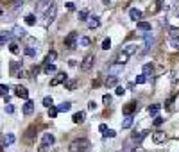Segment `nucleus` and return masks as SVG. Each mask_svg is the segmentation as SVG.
Listing matches in <instances>:
<instances>
[{"instance_id":"7","label":"nucleus","mask_w":179,"mask_h":152,"mask_svg":"<svg viewBox=\"0 0 179 152\" xmlns=\"http://www.w3.org/2000/svg\"><path fill=\"white\" fill-rule=\"evenodd\" d=\"M15 95L18 97V98L29 100V91H27V88H23V86H16V88H15Z\"/></svg>"},{"instance_id":"42","label":"nucleus","mask_w":179,"mask_h":152,"mask_svg":"<svg viewBox=\"0 0 179 152\" xmlns=\"http://www.w3.org/2000/svg\"><path fill=\"white\" fill-rule=\"evenodd\" d=\"M5 113L13 114V113H15V106H13V104H5Z\"/></svg>"},{"instance_id":"43","label":"nucleus","mask_w":179,"mask_h":152,"mask_svg":"<svg viewBox=\"0 0 179 152\" xmlns=\"http://www.w3.org/2000/svg\"><path fill=\"white\" fill-rule=\"evenodd\" d=\"M79 20H88V11H86V9L79 11Z\"/></svg>"},{"instance_id":"41","label":"nucleus","mask_w":179,"mask_h":152,"mask_svg":"<svg viewBox=\"0 0 179 152\" xmlns=\"http://www.w3.org/2000/svg\"><path fill=\"white\" fill-rule=\"evenodd\" d=\"M7 91H9V86L2 84V86H0V93H2V97H7Z\"/></svg>"},{"instance_id":"38","label":"nucleus","mask_w":179,"mask_h":152,"mask_svg":"<svg viewBox=\"0 0 179 152\" xmlns=\"http://www.w3.org/2000/svg\"><path fill=\"white\" fill-rule=\"evenodd\" d=\"M50 4H54V2H52V0H40V2H38L40 9H45V7H48Z\"/></svg>"},{"instance_id":"17","label":"nucleus","mask_w":179,"mask_h":152,"mask_svg":"<svg viewBox=\"0 0 179 152\" xmlns=\"http://www.w3.org/2000/svg\"><path fill=\"white\" fill-rule=\"evenodd\" d=\"M117 84H118V77H117V75H113V74H111V75L106 79V86H108V88H115Z\"/></svg>"},{"instance_id":"31","label":"nucleus","mask_w":179,"mask_h":152,"mask_svg":"<svg viewBox=\"0 0 179 152\" xmlns=\"http://www.w3.org/2000/svg\"><path fill=\"white\" fill-rule=\"evenodd\" d=\"M36 52H38V48H32V47H27V48L23 50V54H25V56H29V57H34V56H36Z\"/></svg>"},{"instance_id":"29","label":"nucleus","mask_w":179,"mask_h":152,"mask_svg":"<svg viewBox=\"0 0 179 152\" xmlns=\"http://www.w3.org/2000/svg\"><path fill=\"white\" fill-rule=\"evenodd\" d=\"M131 125H133V116H131V114H127V116H125V120L122 122V129H129Z\"/></svg>"},{"instance_id":"8","label":"nucleus","mask_w":179,"mask_h":152,"mask_svg":"<svg viewBox=\"0 0 179 152\" xmlns=\"http://www.w3.org/2000/svg\"><path fill=\"white\" fill-rule=\"evenodd\" d=\"M93 63H95V57L93 56H86L84 57V61H82V66H81V68H82L84 72H88V70L93 66Z\"/></svg>"},{"instance_id":"50","label":"nucleus","mask_w":179,"mask_h":152,"mask_svg":"<svg viewBox=\"0 0 179 152\" xmlns=\"http://www.w3.org/2000/svg\"><path fill=\"white\" fill-rule=\"evenodd\" d=\"M163 7V0H156V11H159Z\"/></svg>"},{"instance_id":"35","label":"nucleus","mask_w":179,"mask_h":152,"mask_svg":"<svg viewBox=\"0 0 179 152\" xmlns=\"http://www.w3.org/2000/svg\"><path fill=\"white\" fill-rule=\"evenodd\" d=\"M58 113H59L58 106H56V107H54V106H52V107H48V116H50V118H56V116H58Z\"/></svg>"},{"instance_id":"45","label":"nucleus","mask_w":179,"mask_h":152,"mask_svg":"<svg viewBox=\"0 0 179 152\" xmlns=\"http://www.w3.org/2000/svg\"><path fill=\"white\" fill-rule=\"evenodd\" d=\"M88 109H90V111H95V109H97V104H95L93 100H91V102H88Z\"/></svg>"},{"instance_id":"44","label":"nucleus","mask_w":179,"mask_h":152,"mask_svg":"<svg viewBox=\"0 0 179 152\" xmlns=\"http://www.w3.org/2000/svg\"><path fill=\"white\" fill-rule=\"evenodd\" d=\"M111 100H113L111 95H104V97H102V102H104V104H111Z\"/></svg>"},{"instance_id":"40","label":"nucleus","mask_w":179,"mask_h":152,"mask_svg":"<svg viewBox=\"0 0 179 152\" xmlns=\"http://www.w3.org/2000/svg\"><path fill=\"white\" fill-rule=\"evenodd\" d=\"M115 136H117V133H115L113 129H108V131L104 133V138H115Z\"/></svg>"},{"instance_id":"14","label":"nucleus","mask_w":179,"mask_h":152,"mask_svg":"<svg viewBox=\"0 0 179 152\" xmlns=\"http://www.w3.org/2000/svg\"><path fill=\"white\" fill-rule=\"evenodd\" d=\"M32 113H34V102L32 100H27L25 106H23V114L29 116V114H32Z\"/></svg>"},{"instance_id":"25","label":"nucleus","mask_w":179,"mask_h":152,"mask_svg":"<svg viewBox=\"0 0 179 152\" xmlns=\"http://www.w3.org/2000/svg\"><path fill=\"white\" fill-rule=\"evenodd\" d=\"M65 86H66V90H70V91H72V90H75V86H77V81L68 77V79H66V82H65Z\"/></svg>"},{"instance_id":"33","label":"nucleus","mask_w":179,"mask_h":152,"mask_svg":"<svg viewBox=\"0 0 179 152\" xmlns=\"http://www.w3.org/2000/svg\"><path fill=\"white\" fill-rule=\"evenodd\" d=\"M79 45L81 47H90V45H91V39L88 38V36H82V38L79 39Z\"/></svg>"},{"instance_id":"3","label":"nucleus","mask_w":179,"mask_h":152,"mask_svg":"<svg viewBox=\"0 0 179 152\" xmlns=\"http://www.w3.org/2000/svg\"><path fill=\"white\" fill-rule=\"evenodd\" d=\"M77 38H79V34H77V32H70V34L65 38V45H66L70 50L77 48Z\"/></svg>"},{"instance_id":"23","label":"nucleus","mask_w":179,"mask_h":152,"mask_svg":"<svg viewBox=\"0 0 179 152\" xmlns=\"http://www.w3.org/2000/svg\"><path fill=\"white\" fill-rule=\"evenodd\" d=\"M70 107H72V102H61L59 106H58L59 113H66V111H70Z\"/></svg>"},{"instance_id":"21","label":"nucleus","mask_w":179,"mask_h":152,"mask_svg":"<svg viewBox=\"0 0 179 152\" xmlns=\"http://www.w3.org/2000/svg\"><path fill=\"white\" fill-rule=\"evenodd\" d=\"M56 57H58V52H56V50H50V52L47 54V57H45V61H43V63H45V64L54 63V61H56Z\"/></svg>"},{"instance_id":"22","label":"nucleus","mask_w":179,"mask_h":152,"mask_svg":"<svg viewBox=\"0 0 179 152\" xmlns=\"http://www.w3.org/2000/svg\"><path fill=\"white\" fill-rule=\"evenodd\" d=\"M152 72H154V66L151 64V63H147V64H143V74L149 77V81H151V77H152Z\"/></svg>"},{"instance_id":"26","label":"nucleus","mask_w":179,"mask_h":152,"mask_svg":"<svg viewBox=\"0 0 179 152\" xmlns=\"http://www.w3.org/2000/svg\"><path fill=\"white\" fill-rule=\"evenodd\" d=\"M170 47L176 48V50H179V34H172V38H170Z\"/></svg>"},{"instance_id":"20","label":"nucleus","mask_w":179,"mask_h":152,"mask_svg":"<svg viewBox=\"0 0 179 152\" xmlns=\"http://www.w3.org/2000/svg\"><path fill=\"white\" fill-rule=\"evenodd\" d=\"M13 34L16 36V38H25L27 36V32H25V29H22V27H13Z\"/></svg>"},{"instance_id":"46","label":"nucleus","mask_w":179,"mask_h":152,"mask_svg":"<svg viewBox=\"0 0 179 152\" xmlns=\"http://www.w3.org/2000/svg\"><path fill=\"white\" fill-rule=\"evenodd\" d=\"M115 93H117V95H124V93H125V90H124V88H122V86H117V91H115Z\"/></svg>"},{"instance_id":"18","label":"nucleus","mask_w":179,"mask_h":152,"mask_svg":"<svg viewBox=\"0 0 179 152\" xmlns=\"http://www.w3.org/2000/svg\"><path fill=\"white\" fill-rule=\"evenodd\" d=\"M129 18L131 20H141V11L140 9H136V7H133V9H129Z\"/></svg>"},{"instance_id":"30","label":"nucleus","mask_w":179,"mask_h":152,"mask_svg":"<svg viewBox=\"0 0 179 152\" xmlns=\"http://www.w3.org/2000/svg\"><path fill=\"white\" fill-rule=\"evenodd\" d=\"M99 25H100V21H99V18H97V16L90 18V21H88V27H90V29H97Z\"/></svg>"},{"instance_id":"12","label":"nucleus","mask_w":179,"mask_h":152,"mask_svg":"<svg viewBox=\"0 0 179 152\" xmlns=\"http://www.w3.org/2000/svg\"><path fill=\"white\" fill-rule=\"evenodd\" d=\"M136 109H138V104H136V102H129V104L124 107V114H125V116H127V114H133Z\"/></svg>"},{"instance_id":"47","label":"nucleus","mask_w":179,"mask_h":152,"mask_svg":"<svg viewBox=\"0 0 179 152\" xmlns=\"http://www.w3.org/2000/svg\"><path fill=\"white\" fill-rule=\"evenodd\" d=\"M66 9H68V11H74V9H75V4H74V2H68V4H66Z\"/></svg>"},{"instance_id":"6","label":"nucleus","mask_w":179,"mask_h":152,"mask_svg":"<svg viewBox=\"0 0 179 152\" xmlns=\"http://www.w3.org/2000/svg\"><path fill=\"white\" fill-rule=\"evenodd\" d=\"M66 79H68V75H66L65 72H61V74H58V75L50 81V86H58L61 82H66Z\"/></svg>"},{"instance_id":"13","label":"nucleus","mask_w":179,"mask_h":152,"mask_svg":"<svg viewBox=\"0 0 179 152\" xmlns=\"http://www.w3.org/2000/svg\"><path fill=\"white\" fill-rule=\"evenodd\" d=\"M13 36H15L13 32H7V31H2V36H0V43H2V47H5V43H9Z\"/></svg>"},{"instance_id":"36","label":"nucleus","mask_w":179,"mask_h":152,"mask_svg":"<svg viewBox=\"0 0 179 152\" xmlns=\"http://www.w3.org/2000/svg\"><path fill=\"white\" fill-rule=\"evenodd\" d=\"M43 106H45V107H52V106H54L52 97H45V98H43Z\"/></svg>"},{"instance_id":"11","label":"nucleus","mask_w":179,"mask_h":152,"mask_svg":"<svg viewBox=\"0 0 179 152\" xmlns=\"http://www.w3.org/2000/svg\"><path fill=\"white\" fill-rule=\"evenodd\" d=\"M54 141H56V138H54L50 133H45V134H43V138H41V143H43L45 147H48V145H54Z\"/></svg>"},{"instance_id":"16","label":"nucleus","mask_w":179,"mask_h":152,"mask_svg":"<svg viewBox=\"0 0 179 152\" xmlns=\"http://www.w3.org/2000/svg\"><path fill=\"white\" fill-rule=\"evenodd\" d=\"M147 134H149V131H141V133H134L133 134V140H134V141H136V143H141V141H143V140H145V138H147Z\"/></svg>"},{"instance_id":"39","label":"nucleus","mask_w":179,"mask_h":152,"mask_svg":"<svg viewBox=\"0 0 179 152\" xmlns=\"http://www.w3.org/2000/svg\"><path fill=\"white\" fill-rule=\"evenodd\" d=\"M102 48H104V50L111 48V39H109V38H106L104 41H102Z\"/></svg>"},{"instance_id":"51","label":"nucleus","mask_w":179,"mask_h":152,"mask_svg":"<svg viewBox=\"0 0 179 152\" xmlns=\"http://www.w3.org/2000/svg\"><path fill=\"white\" fill-rule=\"evenodd\" d=\"M68 64H70V66H77V61H74V59H72V61H68Z\"/></svg>"},{"instance_id":"9","label":"nucleus","mask_w":179,"mask_h":152,"mask_svg":"<svg viewBox=\"0 0 179 152\" xmlns=\"http://www.w3.org/2000/svg\"><path fill=\"white\" fill-rule=\"evenodd\" d=\"M143 41H145V52H147V50H149V48L154 45V36L151 34V31L143 34Z\"/></svg>"},{"instance_id":"27","label":"nucleus","mask_w":179,"mask_h":152,"mask_svg":"<svg viewBox=\"0 0 179 152\" xmlns=\"http://www.w3.org/2000/svg\"><path fill=\"white\" fill-rule=\"evenodd\" d=\"M136 27H138L140 31H143V32H149V31H151V23H149V21H138Z\"/></svg>"},{"instance_id":"10","label":"nucleus","mask_w":179,"mask_h":152,"mask_svg":"<svg viewBox=\"0 0 179 152\" xmlns=\"http://www.w3.org/2000/svg\"><path fill=\"white\" fill-rule=\"evenodd\" d=\"M16 141V136L13 133H7V134H4V140H2V145L4 147H7V145H13Z\"/></svg>"},{"instance_id":"37","label":"nucleus","mask_w":179,"mask_h":152,"mask_svg":"<svg viewBox=\"0 0 179 152\" xmlns=\"http://www.w3.org/2000/svg\"><path fill=\"white\" fill-rule=\"evenodd\" d=\"M147 81H149V77L145 75V74H141V75L136 77V84H145Z\"/></svg>"},{"instance_id":"28","label":"nucleus","mask_w":179,"mask_h":152,"mask_svg":"<svg viewBox=\"0 0 179 152\" xmlns=\"http://www.w3.org/2000/svg\"><path fill=\"white\" fill-rule=\"evenodd\" d=\"M159 109H161V106H159V104H152V106H149V114H152V116H158Z\"/></svg>"},{"instance_id":"32","label":"nucleus","mask_w":179,"mask_h":152,"mask_svg":"<svg viewBox=\"0 0 179 152\" xmlns=\"http://www.w3.org/2000/svg\"><path fill=\"white\" fill-rule=\"evenodd\" d=\"M25 23L31 25V27L36 25V16H34V15H27V16H25Z\"/></svg>"},{"instance_id":"15","label":"nucleus","mask_w":179,"mask_h":152,"mask_svg":"<svg viewBox=\"0 0 179 152\" xmlns=\"http://www.w3.org/2000/svg\"><path fill=\"white\" fill-rule=\"evenodd\" d=\"M152 140H154V143H163L167 140V134L163 133V131H158V133L152 134Z\"/></svg>"},{"instance_id":"49","label":"nucleus","mask_w":179,"mask_h":152,"mask_svg":"<svg viewBox=\"0 0 179 152\" xmlns=\"http://www.w3.org/2000/svg\"><path fill=\"white\" fill-rule=\"evenodd\" d=\"M163 124V118L161 116H156V120H154V125H161Z\"/></svg>"},{"instance_id":"19","label":"nucleus","mask_w":179,"mask_h":152,"mask_svg":"<svg viewBox=\"0 0 179 152\" xmlns=\"http://www.w3.org/2000/svg\"><path fill=\"white\" fill-rule=\"evenodd\" d=\"M43 72H45V75H54L56 74V64H52V63L45 64L43 66Z\"/></svg>"},{"instance_id":"34","label":"nucleus","mask_w":179,"mask_h":152,"mask_svg":"<svg viewBox=\"0 0 179 152\" xmlns=\"http://www.w3.org/2000/svg\"><path fill=\"white\" fill-rule=\"evenodd\" d=\"M9 52L11 54H20V47L16 43H9Z\"/></svg>"},{"instance_id":"4","label":"nucleus","mask_w":179,"mask_h":152,"mask_svg":"<svg viewBox=\"0 0 179 152\" xmlns=\"http://www.w3.org/2000/svg\"><path fill=\"white\" fill-rule=\"evenodd\" d=\"M22 72H23V66L18 61H11V75L13 77H22Z\"/></svg>"},{"instance_id":"5","label":"nucleus","mask_w":179,"mask_h":152,"mask_svg":"<svg viewBox=\"0 0 179 152\" xmlns=\"http://www.w3.org/2000/svg\"><path fill=\"white\" fill-rule=\"evenodd\" d=\"M129 57H131V54H129V52H127V50L124 48V50L120 52L118 56H117V59H115V63H118V64H125V63L129 61Z\"/></svg>"},{"instance_id":"2","label":"nucleus","mask_w":179,"mask_h":152,"mask_svg":"<svg viewBox=\"0 0 179 152\" xmlns=\"http://www.w3.org/2000/svg\"><path fill=\"white\" fill-rule=\"evenodd\" d=\"M56 13H58V7H56V4H50V5L47 7V11L43 13V20H45L47 23L54 21V18H56Z\"/></svg>"},{"instance_id":"48","label":"nucleus","mask_w":179,"mask_h":152,"mask_svg":"<svg viewBox=\"0 0 179 152\" xmlns=\"http://www.w3.org/2000/svg\"><path fill=\"white\" fill-rule=\"evenodd\" d=\"M99 131H100V133H106V131H108V125H106V124H100V125H99Z\"/></svg>"},{"instance_id":"24","label":"nucleus","mask_w":179,"mask_h":152,"mask_svg":"<svg viewBox=\"0 0 179 152\" xmlns=\"http://www.w3.org/2000/svg\"><path fill=\"white\" fill-rule=\"evenodd\" d=\"M72 122H74V124H82V122H84V113H82V111L75 113L72 116Z\"/></svg>"},{"instance_id":"1","label":"nucleus","mask_w":179,"mask_h":152,"mask_svg":"<svg viewBox=\"0 0 179 152\" xmlns=\"http://www.w3.org/2000/svg\"><path fill=\"white\" fill-rule=\"evenodd\" d=\"M88 140H84V138H79V140H74L72 143H70V152H82L88 149Z\"/></svg>"}]
</instances>
